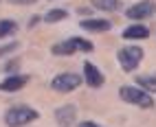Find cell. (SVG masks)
<instances>
[{"label":"cell","instance_id":"obj_6","mask_svg":"<svg viewBox=\"0 0 156 127\" xmlns=\"http://www.w3.org/2000/svg\"><path fill=\"white\" fill-rule=\"evenodd\" d=\"M154 13H156V2L154 0H141V2L132 5L126 11V15L130 20H145V18H152Z\"/></svg>","mask_w":156,"mask_h":127},{"label":"cell","instance_id":"obj_9","mask_svg":"<svg viewBox=\"0 0 156 127\" xmlns=\"http://www.w3.org/2000/svg\"><path fill=\"white\" fill-rule=\"evenodd\" d=\"M27 83H29V77H24V75H11V77H7L2 83H0V90H2V92H16L20 88H24Z\"/></svg>","mask_w":156,"mask_h":127},{"label":"cell","instance_id":"obj_11","mask_svg":"<svg viewBox=\"0 0 156 127\" xmlns=\"http://www.w3.org/2000/svg\"><path fill=\"white\" fill-rule=\"evenodd\" d=\"M123 37L126 39H145V37H150V29L141 26V24H132L123 31Z\"/></svg>","mask_w":156,"mask_h":127},{"label":"cell","instance_id":"obj_1","mask_svg":"<svg viewBox=\"0 0 156 127\" xmlns=\"http://www.w3.org/2000/svg\"><path fill=\"white\" fill-rule=\"evenodd\" d=\"M119 97L126 101V103H132V105H139V108H152L154 101H152V94L145 92L141 88H132V86H123L119 90Z\"/></svg>","mask_w":156,"mask_h":127},{"label":"cell","instance_id":"obj_2","mask_svg":"<svg viewBox=\"0 0 156 127\" xmlns=\"http://www.w3.org/2000/svg\"><path fill=\"white\" fill-rule=\"evenodd\" d=\"M119 63H121V68L126 70V72H132V70H136L139 68V63L143 59V48L141 46H123L119 50Z\"/></svg>","mask_w":156,"mask_h":127},{"label":"cell","instance_id":"obj_5","mask_svg":"<svg viewBox=\"0 0 156 127\" xmlns=\"http://www.w3.org/2000/svg\"><path fill=\"white\" fill-rule=\"evenodd\" d=\"M79 83H81L79 75H75V72H62V75H57L51 81V88L55 92H70V90L79 88Z\"/></svg>","mask_w":156,"mask_h":127},{"label":"cell","instance_id":"obj_14","mask_svg":"<svg viewBox=\"0 0 156 127\" xmlns=\"http://www.w3.org/2000/svg\"><path fill=\"white\" fill-rule=\"evenodd\" d=\"M16 31H18V24L13 22V20H0V39L16 33Z\"/></svg>","mask_w":156,"mask_h":127},{"label":"cell","instance_id":"obj_17","mask_svg":"<svg viewBox=\"0 0 156 127\" xmlns=\"http://www.w3.org/2000/svg\"><path fill=\"white\" fill-rule=\"evenodd\" d=\"M9 2H13V5H33L35 0H9Z\"/></svg>","mask_w":156,"mask_h":127},{"label":"cell","instance_id":"obj_12","mask_svg":"<svg viewBox=\"0 0 156 127\" xmlns=\"http://www.w3.org/2000/svg\"><path fill=\"white\" fill-rule=\"evenodd\" d=\"M92 7L101 9V11H119L121 0H92Z\"/></svg>","mask_w":156,"mask_h":127},{"label":"cell","instance_id":"obj_4","mask_svg":"<svg viewBox=\"0 0 156 127\" xmlns=\"http://www.w3.org/2000/svg\"><path fill=\"white\" fill-rule=\"evenodd\" d=\"M77 50H84V53H90L92 50V44L88 39H81V37H70L62 44H55L53 46V55H73Z\"/></svg>","mask_w":156,"mask_h":127},{"label":"cell","instance_id":"obj_7","mask_svg":"<svg viewBox=\"0 0 156 127\" xmlns=\"http://www.w3.org/2000/svg\"><path fill=\"white\" fill-rule=\"evenodd\" d=\"M84 79H86V83H88L90 88H101V86H103V75H101V70L95 68L90 61L84 63Z\"/></svg>","mask_w":156,"mask_h":127},{"label":"cell","instance_id":"obj_3","mask_svg":"<svg viewBox=\"0 0 156 127\" xmlns=\"http://www.w3.org/2000/svg\"><path fill=\"white\" fill-rule=\"evenodd\" d=\"M37 118V112L33 108H11L5 114V123L9 127H22L27 123H33Z\"/></svg>","mask_w":156,"mask_h":127},{"label":"cell","instance_id":"obj_10","mask_svg":"<svg viewBox=\"0 0 156 127\" xmlns=\"http://www.w3.org/2000/svg\"><path fill=\"white\" fill-rule=\"evenodd\" d=\"M79 24H81V29L92 31V33H103V31H110L112 29L110 20H84V22H79Z\"/></svg>","mask_w":156,"mask_h":127},{"label":"cell","instance_id":"obj_8","mask_svg":"<svg viewBox=\"0 0 156 127\" xmlns=\"http://www.w3.org/2000/svg\"><path fill=\"white\" fill-rule=\"evenodd\" d=\"M75 116H77V112H75L73 105H62V108L55 110V121L62 127H70L73 123H75Z\"/></svg>","mask_w":156,"mask_h":127},{"label":"cell","instance_id":"obj_16","mask_svg":"<svg viewBox=\"0 0 156 127\" xmlns=\"http://www.w3.org/2000/svg\"><path fill=\"white\" fill-rule=\"evenodd\" d=\"M77 127H101V125H97V123H92V121H84V123H79Z\"/></svg>","mask_w":156,"mask_h":127},{"label":"cell","instance_id":"obj_13","mask_svg":"<svg viewBox=\"0 0 156 127\" xmlns=\"http://www.w3.org/2000/svg\"><path fill=\"white\" fill-rule=\"evenodd\" d=\"M136 81H139V86H141V90H145V92H156V75H143V77H136Z\"/></svg>","mask_w":156,"mask_h":127},{"label":"cell","instance_id":"obj_15","mask_svg":"<svg viewBox=\"0 0 156 127\" xmlns=\"http://www.w3.org/2000/svg\"><path fill=\"white\" fill-rule=\"evenodd\" d=\"M66 15H68V13L64 11V9H51V11L44 15V22H48V24H51V22H59V20H64Z\"/></svg>","mask_w":156,"mask_h":127}]
</instances>
